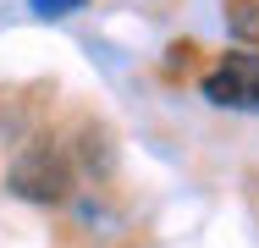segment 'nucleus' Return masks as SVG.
Segmentation results:
<instances>
[{
    "label": "nucleus",
    "instance_id": "obj_1",
    "mask_svg": "<svg viewBox=\"0 0 259 248\" xmlns=\"http://www.w3.org/2000/svg\"><path fill=\"white\" fill-rule=\"evenodd\" d=\"M11 193L28 198V204H61L72 193V166H66L55 138H33L11 160Z\"/></svg>",
    "mask_w": 259,
    "mask_h": 248
},
{
    "label": "nucleus",
    "instance_id": "obj_2",
    "mask_svg": "<svg viewBox=\"0 0 259 248\" xmlns=\"http://www.w3.org/2000/svg\"><path fill=\"white\" fill-rule=\"evenodd\" d=\"M204 99L221 110H259V50H232L204 77Z\"/></svg>",
    "mask_w": 259,
    "mask_h": 248
},
{
    "label": "nucleus",
    "instance_id": "obj_3",
    "mask_svg": "<svg viewBox=\"0 0 259 248\" xmlns=\"http://www.w3.org/2000/svg\"><path fill=\"white\" fill-rule=\"evenodd\" d=\"M232 28H237V33H254V28H259L254 0H232Z\"/></svg>",
    "mask_w": 259,
    "mask_h": 248
},
{
    "label": "nucleus",
    "instance_id": "obj_4",
    "mask_svg": "<svg viewBox=\"0 0 259 248\" xmlns=\"http://www.w3.org/2000/svg\"><path fill=\"white\" fill-rule=\"evenodd\" d=\"M33 6V17H66L72 6H83V0H28Z\"/></svg>",
    "mask_w": 259,
    "mask_h": 248
}]
</instances>
